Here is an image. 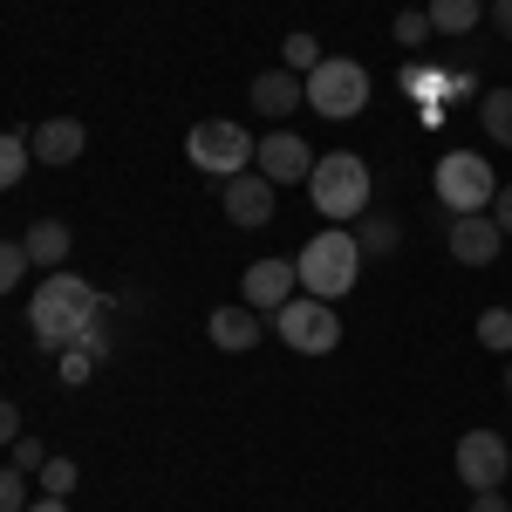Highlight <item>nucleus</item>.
Returning <instances> with one entry per match:
<instances>
[{"instance_id": "39448f33", "label": "nucleus", "mask_w": 512, "mask_h": 512, "mask_svg": "<svg viewBox=\"0 0 512 512\" xmlns=\"http://www.w3.org/2000/svg\"><path fill=\"white\" fill-rule=\"evenodd\" d=\"M274 335L294 355H335V349H342V315H335V301L294 294L287 308H274Z\"/></svg>"}, {"instance_id": "72a5a7b5", "label": "nucleus", "mask_w": 512, "mask_h": 512, "mask_svg": "<svg viewBox=\"0 0 512 512\" xmlns=\"http://www.w3.org/2000/svg\"><path fill=\"white\" fill-rule=\"evenodd\" d=\"M506 396H512V362H506Z\"/></svg>"}, {"instance_id": "6ab92c4d", "label": "nucleus", "mask_w": 512, "mask_h": 512, "mask_svg": "<svg viewBox=\"0 0 512 512\" xmlns=\"http://www.w3.org/2000/svg\"><path fill=\"white\" fill-rule=\"evenodd\" d=\"M35 164V144L28 137H14V130H0V192L7 185H21V171Z\"/></svg>"}, {"instance_id": "ddd939ff", "label": "nucleus", "mask_w": 512, "mask_h": 512, "mask_svg": "<svg viewBox=\"0 0 512 512\" xmlns=\"http://www.w3.org/2000/svg\"><path fill=\"white\" fill-rule=\"evenodd\" d=\"M28 144H35V158H41V164H76L82 151H89V130H82L76 117H48L35 137H28Z\"/></svg>"}, {"instance_id": "cd10ccee", "label": "nucleus", "mask_w": 512, "mask_h": 512, "mask_svg": "<svg viewBox=\"0 0 512 512\" xmlns=\"http://www.w3.org/2000/svg\"><path fill=\"white\" fill-rule=\"evenodd\" d=\"M424 35H437V28H431V14H396V41H403V48H417Z\"/></svg>"}, {"instance_id": "aec40b11", "label": "nucleus", "mask_w": 512, "mask_h": 512, "mask_svg": "<svg viewBox=\"0 0 512 512\" xmlns=\"http://www.w3.org/2000/svg\"><path fill=\"white\" fill-rule=\"evenodd\" d=\"M478 342L512 355V308H485V315H478Z\"/></svg>"}, {"instance_id": "2eb2a0df", "label": "nucleus", "mask_w": 512, "mask_h": 512, "mask_svg": "<svg viewBox=\"0 0 512 512\" xmlns=\"http://www.w3.org/2000/svg\"><path fill=\"white\" fill-rule=\"evenodd\" d=\"M205 328H212V342H219L226 355H246L260 335H267L260 308H212V321H205Z\"/></svg>"}, {"instance_id": "f257e3e1", "label": "nucleus", "mask_w": 512, "mask_h": 512, "mask_svg": "<svg viewBox=\"0 0 512 512\" xmlns=\"http://www.w3.org/2000/svg\"><path fill=\"white\" fill-rule=\"evenodd\" d=\"M96 315H103V301H96V287L76 280V274H48L35 287V301H28V328H35L48 349H76Z\"/></svg>"}, {"instance_id": "423d86ee", "label": "nucleus", "mask_w": 512, "mask_h": 512, "mask_svg": "<svg viewBox=\"0 0 512 512\" xmlns=\"http://www.w3.org/2000/svg\"><path fill=\"white\" fill-rule=\"evenodd\" d=\"M253 137L239 130L233 117H198L192 130H185V158L198 164V171H212V178H239L246 164H253Z\"/></svg>"}, {"instance_id": "f03ea898", "label": "nucleus", "mask_w": 512, "mask_h": 512, "mask_svg": "<svg viewBox=\"0 0 512 512\" xmlns=\"http://www.w3.org/2000/svg\"><path fill=\"white\" fill-rule=\"evenodd\" d=\"M294 280H301V294H315V301H342L355 280H362V246H355L349 226H328L301 246V260H294Z\"/></svg>"}, {"instance_id": "7c9ffc66", "label": "nucleus", "mask_w": 512, "mask_h": 512, "mask_svg": "<svg viewBox=\"0 0 512 512\" xmlns=\"http://www.w3.org/2000/svg\"><path fill=\"white\" fill-rule=\"evenodd\" d=\"M472 512H512V506L499 499V492H472Z\"/></svg>"}, {"instance_id": "9b49d317", "label": "nucleus", "mask_w": 512, "mask_h": 512, "mask_svg": "<svg viewBox=\"0 0 512 512\" xmlns=\"http://www.w3.org/2000/svg\"><path fill=\"white\" fill-rule=\"evenodd\" d=\"M294 260H253L246 267V280H239V294H246V308H260V315H274V308H287L294 301Z\"/></svg>"}, {"instance_id": "0eeeda50", "label": "nucleus", "mask_w": 512, "mask_h": 512, "mask_svg": "<svg viewBox=\"0 0 512 512\" xmlns=\"http://www.w3.org/2000/svg\"><path fill=\"white\" fill-rule=\"evenodd\" d=\"M437 198L451 205V219H465V212H485L492 205V192H499V178H492V164L478 158V151H444L431 171Z\"/></svg>"}, {"instance_id": "2f4dec72", "label": "nucleus", "mask_w": 512, "mask_h": 512, "mask_svg": "<svg viewBox=\"0 0 512 512\" xmlns=\"http://www.w3.org/2000/svg\"><path fill=\"white\" fill-rule=\"evenodd\" d=\"M485 14H492V21H499V28H506V35H512V0H492Z\"/></svg>"}, {"instance_id": "473e14b6", "label": "nucleus", "mask_w": 512, "mask_h": 512, "mask_svg": "<svg viewBox=\"0 0 512 512\" xmlns=\"http://www.w3.org/2000/svg\"><path fill=\"white\" fill-rule=\"evenodd\" d=\"M28 512H69V499H35Z\"/></svg>"}, {"instance_id": "dca6fc26", "label": "nucleus", "mask_w": 512, "mask_h": 512, "mask_svg": "<svg viewBox=\"0 0 512 512\" xmlns=\"http://www.w3.org/2000/svg\"><path fill=\"white\" fill-rule=\"evenodd\" d=\"M21 246H28V267H48V274H62V260L76 253V239H69V226H62V219H35Z\"/></svg>"}, {"instance_id": "393cba45", "label": "nucleus", "mask_w": 512, "mask_h": 512, "mask_svg": "<svg viewBox=\"0 0 512 512\" xmlns=\"http://www.w3.org/2000/svg\"><path fill=\"white\" fill-rule=\"evenodd\" d=\"M355 246H362V253H383V246H396V226H390V219H369V212H362V233H355Z\"/></svg>"}, {"instance_id": "1a4fd4ad", "label": "nucleus", "mask_w": 512, "mask_h": 512, "mask_svg": "<svg viewBox=\"0 0 512 512\" xmlns=\"http://www.w3.org/2000/svg\"><path fill=\"white\" fill-rule=\"evenodd\" d=\"M253 164H260L267 185H308V171H315V144H301L294 130H274V137H260Z\"/></svg>"}, {"instance_id": "5701e85b", "label": "nucleus", "mask_w": 512, "mask_h": 512, "mask_svg": "<svg viewBox=\"0 0 512 512\" xmlns=\"http://www.w3.org/2000/svg\"><path fill=\"white\" fill-rule=\"evenodd\" d=\"M35 478H41V492H48V499H69V492H76V465H69V458H48Z\"/></svg>"}, {"instance_id": "412c9836", "label": "nucleus", "mask_w": 512, "mask_h": 512, "mask_svg": "<svg viewBox=\"0 0 512 512\" xmlns=\"http://www.w3.org/2000/svg\"><path fill=\"white\" fill-rule=\"evenodd\" d=\"M315 62H321L315 35H287V41H280V69H294V76H308Z\"/></svg>"}, {"instance_id": "a211bd4d", "label": "nucleus", "mask_w": 512, "mask_h": 512, "mask_svg": "<svg viewBox=\"0 0 512 512\" xmlns=\"http://www.w3.org/2000/svg\"><path fill=\"white\" fill-rule=\"evenodd\" d=\"M478 117H485V137L492 144H512V89H485L478 96Z\"/></svg>"}, {"instance_id": "bb28decb", "label": "nucleus", "mask_w": 512, "mask_h": 512, "mask_svg": "<svg viewBox=\"0 0 512 512\" xmlns=\"http://www.w3.org/2000/svg\"><path fill=\"white\" fill-rule=\"evenodd\" d=\"M96 376V355L89 349H62V383H89Z\"/></svg>"}, {"instance_id": "b1692460", "label": "nucleus", "mask_w": 512, "mask_h": 512, "mask_svg": "<svg viewBox=\"0 0 512 512\" xmlns=\"http://www.w3.org/2000/svg\"><path fill=\"white\" fill-rule=\"evenodd\" d=\"M0 512H28V472L0 465Z\"/></svg>"}, {"instance_id": "f3484780", "label": "nucleus", "mask_w": 512, "mask_h": 512, "mask_svg": "<svg viewBox=\"0 0 512 512\" xmlns=\"http://www.w3.org/2000/svg\"><path fill=\"white\" fill-rule=\"evenodd\" d=\"M424 14H431V28H437V35H472V28H478V14H485V0H431Z\"/></svg>"}, {"instance_id": "a878e982", "label": "nucleus", "mask_w": 512, "mask_h": 512, "mask_svg": "<svg viewBox=\"0 0 512 512\" xmlns=\"http://www.w3.org/2000/svg\"><path fill=\"white\" fill-rule=\"evenodd\" d=\"M41 465H48V444H41V437H14V472L35 478Z\"/></svg>"}, {"instance_id": "c756f323", "label": "nucleus", "mask_w": 512, "mask_h": 512, "mask_svg": "<svg viewBox=\"0 0 512 512\" xmlns=\"http://www.w3.org/2000/svg\"><path fill=\"white\" fill-rule=\"evenodd\" d=\"M14 437H21V410L0 396V444H14Z\"/></svg>"}, {"instance_id": "20e7f679", "label": "nucleus", "mask_w": 512, "mask_h": 512, "mask_svg": "<svg viewBox=\"0 0 512 512\" xmlns=\"http://www.w3.org/2000/svg\"><path fill=\"white\" fill-rule=\"evenodd\" d=\"M301 82H308V110L328 117V123H349V117L369 110V69L349 62V55H321Z\"/></svg>"}, {"instance_id": "4be33fe9", "label": "nucleus", "mask_w": 512, "mask_h": 512, "mask_svg": "<svg viewBox=\"0 0 512 512\" xmlns=\"http://www.w3.org/2000/svg\"><path fill=\"white\" fill-rule=\"evenodd\" d=\"M21 274H28V246L21 239H0V294H14Z\"/></svg>"}, {"instance_id": "9d476101", "label": "nucleus", "mask_w": 512, "mask_h": 512, "mask_svg": "<svg viewBox=\"0 0 512 512\" xmlns=\"http://www.w3.org/2000/svg\"><path fill=\"white\" fill-rule=\"evenodd\" d=\"M499 246H506V233H499L492 212H465V219H451V260H458V267H492Z\"/></svg>"}, {"instance_id": "f8f14e48", "label": "nucleus", "mask_w": 512, "mask_h": 512, "mask_svg": "<svg viewBox=\"0 0 512 512\" xmlns=\"http://www.w3.org/2000/svg\"><path fill=\"white\" fill-rule=\"evenodd\" d=\"M219 205H226V219L233 226H267L274 219V185L260 178V171H239V178H226V192H219Z\"/></svg>"}, {"instance_id": "4468645a", "label": "nucleus", "mask_w": 512, "mask_h": 512, "mask_svg": "<svg viewBox=\"0 0 512 512\" xmlns=\"http://www.w3.org/2000/svg\"><path fill=\"white\" fill-rule=\"evenodd\" d=\"M294 103H308V82L294 76V69L253 76V110H260V117H294Z\"/></svg>"}, {"instance_id": "6e6552de", "label": "nucleus", "mask_w": 512, "mask_h": 512, "mask_svg": "<svg viewBox=\"0 0 512 512\" xmlns=\"http://www.w3.org/2000/svg\"><path fill=\"white\" fill-rule=\"evenodd\" d=\"M458 485H472V492H499L512 472V451H506V437L499 431H465L458 437Z\"/></svg>"}, {"instance_id": "7ed1b4c3", "label": "nucleus", "mask_w": 512, "mask_h": 512, "mask_svg": "<svg viewBox=\"0 0 512 512\" xmlns=\"http://www.w3.org/2000/svg\"><path fill=\"white\" fill-rule=\"evenodd\" d=\"M369 192H376V178H369V164L355 158V151H321L315 171H308V198H315L321 219H335V226H355L369 212Z\"/></svg>"}, {"instance_id": "c85d7f7f", "label": "nucleus", "mask_w": 512, "mask_h": 512, "mask_svg": "<svg viewBox=\"0 0 512 512\" xmlns=\"http://www.w3.org/2000/svg\"><path fill=\"white\" fill-rule=\"evenodd\" d=\"M492 219H499V233L512 239V185H499V192H492Z\"/></svg>"}]
</instances>
